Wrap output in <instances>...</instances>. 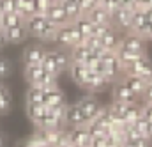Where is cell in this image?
Returning <instances> with one entry per match:
<instances>
[{
  "label": "cell",
  "instance_id": "cell-1",
  "mask_svg": "<svg viewBox=\"0 0 152 147\" xmlns=\"http://www.w3.org/2000/svg\"><path fill=\"white\" fill-rule=\"evenodd\" d=\"M25 27H27L28 36H34L37 39H41V41H46V43L55 41L57 30H58V27L53 25L46 16H37V14L30 16L25 21Z\"/></svg>",
  "mask_w": 152,
  "mask_h": 147
},
{
  "label": "cell",
  "instance_id": "cell-2",
  "mask_svg": "<svg viewBox=\"0 0 152 147\" xmlns=\"http://www.w3.org/2000/svg\"><path fill=\"white\" fill-rule=\"evenodd\" d=\"M124 74H131V76H136L140 80H143L145 83H151L152 82V62L151 59L145 55L142 57L140 60H136L134 64H131L126 71H122Z\"/></svg>",
  "mask_w": 152,
  "mask_h": 147
},
{
  "label": "cell",
  "instance_id": "cell-3",
  "mask_svg": "<svg viewBox=\"0 0 152 147\" xmlns=\"http://www.w3.org/2000/svg\"><path fill=\"white\" fill-rule=\"evenodd\" d=\"M78 107H80V110L83 112V115L87 117V121L88 122H92L96 117H97V113L101 112V103H99V99L96 98V96H83L81 99H78V103H76Z\"/></svg>",
  "mask_w": 152,
  "mask_h": 147
},
{
  "label": "cell",
  "instance_id": "cell-4",
  "mask_svg": "<svg viewBox=\"0 0 152 147\" xmlns=\"http://www.w3.org/2000/svg\"><path fill=\"white\" fill-rule=\"evenodd\" d=\"M120 48L122 50H127V51H134V53H145L147 41L142 39L140 36H136V34H133V32H127V34L122 36Z\"/></svg>",
  "mask_w": 152,
  "mask_h": 147
},
{
  "label": "cell",
  "instance_id": "cell-5",
  "mask_svg": "<svg viewBox=\"0 0 152 147\" xmlns=\"http://www.w3.org/2000/svg\"><path fill=\"white\" fill-rule=\"evenodd\" d=\"M112 98H113V101H122V103H126V105H136L138 103V96L134 94V92H131L122 82H115L113 87H112Z\"/></svg>",
  "mask_w": 152,
  "mask_h": 147
},
{
  "label": "cell",
  "instance_id": "cell-6",
  "mask_svg": "<svg viewBox=\"0 0 152 147\" xmlns=\"http://www.w3.org/2000/svg\"><path fill=\"white\" fill-rule=\"evenodd\" d=\"M46 51L48 50L42 44H30V46H27L25 51H23V62H25V66H41Z\"/></svg>",
  "mask_w": 152,
  "mask_h": 147
},
{
  "label": "cell",
  "instance_id": "cell-7",
  "mask_svg": "<svg viewBox=\"0 0 152 147\" xmlns=\"http://www.w3.org/2000/svg\"><path fill=\"white\" fill-rule=\"evenodd\" d=\"M88 124L87 117L83 115V112L80 110L78 105H69L67 107V113H66V128H85Z\"/></svg>",
  "mask_w": 152,
  "mask_h": 147
},
{
  "label": "cell",
  "instance_id": "cell-8",
  "mask_svg": "<svg viewBox=\"0 0 152 147\" xmlns=\"http://www.w3.org/2000/svg\"><path fill=\"white\" fill-rule=\"evenodd\" d=\"M67 137H69V142L73 147H90V142H92V137H90L87 126L67 129Z\"/></svg>",
  "mask_w": 152,
  "mask_h": 147
},
{
  "label": "cell",
  "instance_id": "cell-9",
  "mask_svg": "<svg viewBox=\"0 0 152 147\" xmlns=\"http://www.w3.org/2000/svg\"><path fill=\"white\" fill-rule=\"evenodd\" d=\"M46 18H48L53 25H57V27H64V25L69 23V20H67V16H66V12H64V9H62V5H60L58 0L50 2L48 12H46Z\"/></svg>",
  "mask_w": 152,
  "mask_h": 147
},
{
  "label": "cell",
  "instance_id": "cell-10",
  "mask_svg": "<svg viewBox=\"0 0 152 147\" xmlns=\"http://www.w3.org/2000/svg\"><path fill=\"white\" fill-rule=\"evenodd\" d=\"M42 105L48 107V108H57V107H62V105H67V103H66L64 92L58 87H53V89H44Z\"/></svg>",
  "mask_w": 152,
  "mask_h": 147
},
{
  "label": "cell",
  "instance_id": "cell-11",
  "mask_svg": "<svg viewBox=\"0 0 152 147\" xmlns=\"http://www.w3.org/2000/svg\"><path fill=\"white\" fill-rule=\"evenodd\" d=\"M120 41H122V36L118 34V30H117L115 27H110V29L106 30V34L101 37V44H103V48H104L106 51H113V53L118 51V48H120Z\"/></svg>",
  "mask_w": 152,
  "mask_h": 147
},
{
  "label": "cell",
  "instance_id": "cell-12",
  "mask_svg": "<svg viewBox=\"0 0 152 147\" xmlns=\"http://www.w3.org/2000/svg\"><path fill=\"white\" fill-rule=\"evenodd\" d=\"M131 20H133V12L118 7V11L112 16V27H115L117 30L122 29V30L131 32Z\"/></svg>",
  "mask_w": 152,
  "mask_h": 147
},
{
  "label": "cell",
  "instance_id": "cell-13",
  "mask_svg": "<svg viewBox=\"0 0 152 147\" xmlns=\"http://www.w3.org/2000/svg\"><path fill=\"white\" fill-rule=\"evenodd\" d=\"M118 82H122V83H124L131 92H134L138 98L143 96V92H145V89H147V85H149V83H145L143 80H140V78H136V76L124 74V73H122V78H120Z\"/></svg>",
  "mask_w": 152,
  "mask_h": 147
},
{
  "label": "cell",
  "instance_id": "cell-14",
  "mask_svg": "<svg viewBox=\"0 0 152 147\" xmlns=\"http://www.w3.org/2000/svg\"><path fill=\"white\" fill-rule=\"evenodd\" d=\"M87 18L94 25H112V16L104 11V7L101 5V2H97V5L87 14Z\"/></svg>",
  "mask_w": 152,
  "mask_h": 147
},
{
  "label": "cell",
  "instance_id": "cell-15",
  "mask_svg": "<svg viewBox=\"0 0 152 147\" xmlns=\"http://www.w3.org/2000/svg\"><path fill=\"white\" fill-rule=\"evenodd\" d=\"M69 57H71V62H75V64H85L92 57V50L85 43H81L69 50Z\"/></svg>",
  "mask_w": 152,
  "mask_h": 147
},
{
  "label": "cell",
  "instance_id": "cell-16",
  "mask_svg": "<svg viewBox=\"0 0 152 147\" xmlns=\"http://www.w3.org/2000/svg\"><path fill=\"white\" fill-rule=\"evenodd\" d=\"M145 55H147V53H134V51H127V50L118 48V51H117V60H118L122 71H126L131 64H134L136 60H140V59L145 57Z\"/></svg>",
  "mask_w": 152,
  "mask_h": 147
},
{
  "label": "cell",
  "instance_id": "cell-17",
  "mask_svg": "<svg viewBox=\"0 0 152 147\" xmlns=\"http://www.w3.org/2000/svg\"><path fill=\"white\" fill-rule=\"evenodd\" d=\"M69 74H71V78L75 80L78 85H85V82H87V78L90 76V71L87 69V66L85 64H75V62H71V66H69Z\"/></svg>",
  "mask_w": 152,
  "mask_h": 147
},
{
  "label": "cell",
  "instance_id": "cell-18",
  "mask_svg": "<svg viewBox=\"0 0 152 147\" xmlns=\"http://www.w3.org/2000/svg\"><path fill=\"white\" fill-rule=\"evenodd\" d=\"M11 107H12V94L5 85V82H0V115L9 113Z\"/></svg>",
  "mask_w": 152,
  "mask_h": 147
},
{
  "label": "cell",
  "instance_id": "cell-19",
  "mask_svg": "<svg viewBox=\"0 0 152 147\" xmlns=\"http://www.w3.org/2000/svg\"><path fill=\"white\" fill-rule=\"evenodd\" d=\"M60 5H62V9H64V12H66L67 20H69V23L76 21V20L81 16L80 2H78V0H62V2H60Z\"/></svg>",
  "mask_w": 152,
  "mask_h": 147
},
{
  "label": "cell",
  "instance_id": "cell-20",
  "mask_svg": "<svg viewBox=\"0 0 152 147\" xmlns=\"http://www.w3.org/2000/svg\"><path fill=\"white\" fill-rule=\"evenodd\" d=\"M14 12L27 21L30 16H34V2L32 0H14Z\"/></svg>",
  "mask_w": 152,
  "mask_h": 147
},
{
  "label": "cell",
  "instance_id": "cell-21",
  "mask_svg": "<svg viewBox=\"0 0 152 147\" xmlns=\"http://www.w3.org/2000/svg\"><path fill=\"white\" fill-rule=\"evenodd\" d=\"M5 32V39L7 43H21L28 37V32H27V27L25 23L23 25H18V27H12V29H7L4 30Z\"/></svg>",
  "mask_w": 152,
  "mask_h": 147
},
{
  "label": "cell",
  "instance_id": "cell-22",
  "mask_svg": "<svg viewBox=\"0 0 152 147\" xmlns=\"http://www.w3.org/2000/svg\"><path fill=\"white\" fill-rule=\"evenodd\" d=\"M71 30H73V23H67L64 27H58L53 43H58L62 48H69L71 50Z\"/></svg>",
  "mask_w": 152,
  "mask_h": 147
},
{
  "label": "cell",
  "instance_id": "cell-23",
  "mask_svg": "<svg viewBox=\"0 0 152 147\" xmlns=\"http://www.w3.org/2000/svg\"><path fill=\"white\" fill-rule=\"evenodd\" d=\"M23 18L16 12H7V14H0V27L2 30H7V29H12V27H18V25H23Z\"/></svg>",
  "mask_w": 152,
  "mask_h": 147
},
{
  "label": "cell",
  "instance_id": "cell-24",
  "mask_svg": "<svg viewBox=\"0 0 152 147\" xmlns=\"http://www.w3.org/2000/svg\"><path fill=\"white\" fill-rule=\"evenodd\" d=\"M106 87H108V82H106L103 76H97V74H90V76L87 78L85 85H83V89H87V90H90V92H99V90H103V89H106Z\"/></svg>",
  "mask_w": 152,
  "mask_h": 147
},
{
  "label": "cell",
  "instance_id": "cell-25",
  "mask_svg": "<svg viewBox=\"0 0 152 147\" xmlns=\"http://www.w3.org/2000/svg\"><path fill=\"white\" fill-rule=\"evenodd\" d=\"M55 53V64H57V71L58 74L64 73V71H69V66H71V57L66 50H53Z\"/></svg>",
  "mask_w": 152,
  "mask_h": 147
},
{
  "label": "cell",
  "instance_id": "cell-26",
  "mask_svg": "<svg viewBox=\"0 0 152 147\" xmlns=\"http://www.w3.org/2000/svg\"><path fill=\"white\" fill-rule=\"evenodd\" d=\"M44 99V89L37 85H30L27 90V105H42Z\"/></svg>",
  "mask_w": 152,
  "mask_h": 147
},
{
  "label": "cell",
  "instance_id": "cell-27",
  "mask_svg": "<svg viewBox=\"0 0 152 147\" xmlns=\"http://www.w3.org/2000/svg\"><path fill=\"white\" fill-rule=\"evenodd\" d=\"M73 25L80 30V34L83 37H90L92 32H94V23H92L87 16H80L76 21H73Z\"/></svg>",
  "mask_w": 152,
  "mask_h": 147
},
{
  "label": "cell",
  "instance_id": "cell-28",
  "mask_svg": "<svg viewBox=\"0 0 152 147\" xmlns=\"http://www.w3.org/2000/svg\"><path fill=\"white\" fill-rule=\"evenodd\" d=\"M48 112V107H44V105H27V115H28V119L37 126L39 121L44 117V113Z\"/></svg>",
  "mask_w": 152,
  "mask_h": 147
},
{
  "label": "cell",
  "instance_id": "cell-29",
  "mask_svg": "<svg viewBox=\"0 0 152 147\" xmlns=\"http://www.w3.org/2000/svg\"><path fill=\"white\" fill-rule=\"evenodd\" d=\"M42 68L41 66H25V71H23V74H25V80L30 83V85H37L39 80H41V76H42Z\"/></svg>",
  "mask_w": 152,
  "mask_h": 147
},
{
  "label": "cell",
  "instance_id": "cell-30",
  "mask_svg": "<svg viewBox=\"0 0 152 147\" xmlns=\"http://www.w3.org/2000/svg\"><path fill=\"white\" fill-rule=\"evenodd\" d=\"M41 68H42L44 73L58 76L57 64H55V53H53V51H46V55H44V59H42V62H41Z\"/></svg>",
  "mask_w": 152,
  "mask_h": 147
},
{
  "label": "cell",
  "instance_id": "cell-31",
  "mask_svg": "<svg viewBox=\"0 0 152 147\" xmlns=\"http://www.w3.org/2000/svg\"><path fill=\"white\" fill-rule=\"evenodd\" d=\"M140 119H142V107L138 103L136 105H129L127 112H126V117H124V122L129 124V126H134Z\"/></svg>",
  "mask_w": 152,
  "mask_h": 147
},
{
  "label": "cell",
  "instance_id": "cell-32",
  "mask_svg": "<svg viewBox=\"0 0 152 147\" xmlns=\"http://www.w3.org/2000/svg\"><path fill=\"white\" fill-rule=\"evenodd\" d=\"M127 107H129V105H126V103H122V101H112V105L108 107V110H110V113L113 115L115 119H122V121H124L126 112H127Z\"/></svg>",
  "mask_w": 152,
  "mask_h": 147
},
{
  "label": "cell",
  "instance_id": "cell-33",
  "mask_svg": "<svg viewBox=\"0 0 152 147\" xmlns=\"http://www.w3.org/2000/svg\"><path fill=\"white\" fill-rule=\"evenodd\" d=\"M21 147H50V146H48V142L42 138V135H41L39 131H36L32 137H28V138L21 144Z\"/></svg>",
  "mask_w": 152,
  "mask_h": 147
},
{
  "label": "cell",
  "instance_id": "cell-34",
  "mask_svg": "<svg viewBox=\"0 0 152 147\" xmlns=\"http://www.w3.org/2000/svg\"><path fill=\"white\" fill-rule=\"evenodd\" d=\"M12 71V66H11V60L5 59V57H0V82H4Z\"/></svg>",
  "mask_w": 152,
  "mask_h": 147
},
{
  "label": "cell",
  "instance_id": "cell-35",
  "mask_svg": "<svg viewBox=\"0 0 152 147\" xmlns=\"http://www.w3.org/2000/svg\"><path fill=\"white\" fill-rule=\"evenodd\" d=\"M48 7H50V0H34V14L46 16Z\"/></svg>",
  "mask_w": 152,
  "mask_h": 147
},
{
  "label": "cell",
  "instance_id": "cell-36",
  "mask_svg": "<svg viewBox=\"0 0 152 147\" xmlns=\"http://www.w3.org/2000/svg\"><path fill=\"white\" fill-rule=\"evenodd\" d=\"M96 5H97V2H94V0H80V11H81V16H87Z\"/></svg>",
  "mask_w": 152,
  "mask_h": 147
},
{
  "label": "cell",
  "instance_id": "cell-37",
  "mask_svg": "<svg viewBox=\"0 0 152 147\" xmlns=\"http://www.w3.org/2000/svg\"><path fill=\"white\" fill-rule=\"evenodd\" d=\"M14 12V0H0V14Z\"/></svg>",
  "mask_w": 152,
  "mask_h": 147
},
{
  "label": "cell",
  "instance_id": "cell-38",
  "mask_svg": "<svg viewBox=\"0 0 152 147\" xmlns=\"http://www.w3.org/2000/svg\"><path fill=\"white\" fill-rule=\"evenodd\" d=\"M140 107H142V117L147 122H152V103H143Z\"/></svg>",
  "mask_w": 152,
  "mask_h": 147
},
{
  "label": "cell",
  "instance_id": "cell-39",
  "mask_svg": "<svg viewBox=\"0 0 152 147\" xmlns=\"http://www.w3.org/2000/svg\"><path fill=\"white\" fill-rule=\"evenodd\" d=\"M5 44H7V39H5V32H4V30L0 29V48H4Z\"/></svg>",
  "mask_w": 152,
  "mask_h": 147
},
{
  "label": "cell",
  "instance_id": "cell-40",
  "mask_svg": "<svg viewBox=\"0 0 152 147\" xmlns=\"http://www.w3.org/2000/svg\"><path fill=\"white\" fill-rule=\"evenodd\" d=\"M0 147H5V137L0 133Z\"/></svg>",
  "mask_w": 152,
  "mask_h": 147
},
{
  "label": "cell",
  "instance_id": "cell-41",
  "mask_svg": "<svg viewBox=\"0 0 152 147\" xmlns=\"http://www.w3.org/2000/svg\"><path fill=\"white\" fill-rule=\"evenodd\" d=\"M151 124H152V122H151Z\"/></svg>",
  "mask_w": 152,
  "mask_h": 147
},
{
  "label": "cell",
  "instance_id": "cell-42",
  "mask_svg": "<svg viewBox=\"0 0 152 147\" xmlns=\"http://www.w3.org/2000/svg\"><path fill=\"white\" fill-rule=\"evenodd\" d=\"M151 83H152V82H151Z\"/></svg>",
  "mask_w": 152,
  "mask_h": 147
}]
</instances>
